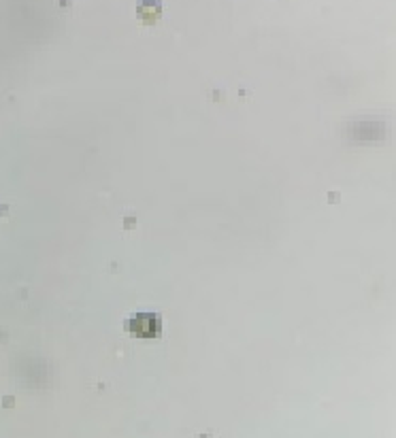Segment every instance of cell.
Segmentation results:
<instances>
[{"label": "cell", "instance_id": "6da1fadb", "mask_svg": "<svg viewBox=\"0 0 396 438\" xmlns=\"http://www.w3.org/2000/svg\"><path fill=\"white\" fill-rule=\"evenodd\" d=\"M136 13L143 21H156L162 13V3L160 0H138Z\"/></svg>", "mask_w": 396, "mask_h": 438}]
</instances>
